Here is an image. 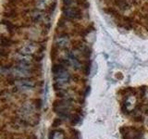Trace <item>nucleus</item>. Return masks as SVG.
Segmentation results:
<instances>
[{"mask_svg":"<svg viewBox=\"0 0 148 139\" xmlns=\"http://www.w3.org/2000/svg\"><path fill=\"white\" fill-rule=\"evenodd\" d=\"M3 25L6 26L7 29L9 31V32H14L16 29V26L13 24V23H11L10 21H6V20H3Z\"/></svg>","mask_w":148,"mask_h":139,"instance_id":"ddd939ff","label":"nucleus"},{"mask_svg":"<svg viewBox=\"0 0 148 139\" xmlns=\"http://www.w3.org/2000/svg\"><path fill=\"white\" fill-rule=\"evenodd\" d=\"M122 129L125 130V132L121 131L124 139H142L143 137V131L139 128L124 127Z\"/></svg>","mask_w":148,"mask_h":139,"instance_id":"7ed1b4c3","label":"nucleus"},{"mask_svg":"<svg viewBox=\"0 0 148 139\" xmlns=\"http://www.w3.org/2000/svg\"><path fill=\"white\" fill-rule=\"evenodd\" d=\"M11 80H12L11 85H13L15 91L21 93V94L34 91L36 86V83H34V81L31 80L30 78L18 79V80H13V79H11Z\"/></svg>","mask_w":148,"mask_h":139,"instance_id":"f03ea898","label":"nucleus"},{"mask_svg":"<svg viewBox=\"0 0 148 139\" xmlns=\"http://www.w3.org/2000/svg\"><path fill=\"white\" fill-rule=\"evenodd\" d=\"M14 43V41L12 39H10L9 37H6V36H2L1 37V47H9L11 46Z\"/></svg>","mask_w":148,"mask_h":139,"instance_id":"9b49d317","label":"nucleus"},{"mask_svg":"<svg viewBox=\"0 0 148 139\" xmlns=\"http://www.w3.org/2000/svg\"><path fill=\"white\" fill-rule=\"evenodd\" d=\"M6 14L8 18H15L17 16V13L15 12V10H8L6 12Z\"/></svg>","mask_w":148,"mask_h":139,"instance_id":"2eb2a0df","label":"nucleus"},{"mask_svg":"<svg viewBox=\"0 0 148 139\" xmlns=\"http://www.w3.org/2000/svg\"><path fill=\"white\" fill-rule=\"evenodd\" d=\"M67 61H68L69 65H71V66H72V68L76 69V70L81 67V64H80V62H79V60L72 55H69L68 56Z\"/></svg>","mask_w":148,"mask_h":139,"instance_id":"6e6552de","label":"nucleus"},{"mask_svg":"<svg viewBox=\"0 0 148 139\" xmlns=\"http://www.w3.org/2000/svg\"><path fill=\"white\" fill-rule=\"evenodd\" d=\"M37 50H38V46H37L34 42H27V43L23 44L21 46L18 52L32 56L37 52Z\"/></svg>","mask_w":148,"mask_h":139,"instance_id":"20e7f679","label":"nucleus"},{"mask_svg":"<svg viewBox=\"0 0 148 139\" xmlns=\"http://www.w3.org/2000/svg\"><path fill=\"white\" fill-rule=\"evenodd\" d=\"M63 3H64L65 6L69 7L71 5V3H72V0H63Z\"/></svg>","mask_w":148,"mask_h":139,"instance_id":"f3484780","label":"nucleus"},{"mask_svg":"<svg viewBox=\"0 0 148 139\" xmlns=\"http://www.w3.org/2000/svg\"><path fill=\"white\" fill-rule=\"evenodd\" d=\"M89 71H90V64L89 63H85L84 67H83V72H84L85 74H88L89 73Z\"/></svg>","mask_w":148,"mask_h":139,"instance_id":"dca6fc26","label":"nucleus"},{"mask_svg":"<svg viewBox=\"0 0 148 139\" xmlns=\"http://www.w3.org/2000/svg\"><path fill=\"white\" fill-rule=\"evenodd\" d=\"M49 139H65L64 132L62 130H54L50 133Z\"/></svg>","mask_w":148,"mask_h":139,"instance_id":"1a4fd4ad","label":"nucleus"},{"mask_svg":"<svg viewBox=\"0 0 148 139\" xmlns=\"http://www.w3.org/2000/svg\"><path fill=\"white\" fill-rule=\"evenodd\" d=\"M49 4V0H36L35 6L38 9H45Z\"/></svg>","mask_w":148,"mask_h":139,"instance_id":"f8f14e48","label":"nucleus"},{"mask_svg":"<svg viewBox=\"0 0 148 139\" xmlns=\"http://www.w3.org/2000/svg\"><path fill=\"white\" fill-rule=\"evenodd\" d=\"M14 59L17 64H25V65H32V56L23 54L18 52L14 56Z\"/></svg>","mask_w":148,"mask_h":139,"instance_id":"423d86ee","label":"nucleus"},{"mask_svg":"<svg viewBox=\"0 0 148 139\" xmlns=\"http://www.w3.org/2000/svg\"><path fill=\"white\" fill-rule=\"evenodd\" d=\"M115 5L121 10H126L130 8V4L128 0H114Z\"/></svg>","mask_w":148,"mask_h":139,"instance_id":"9d476101","label":"nucleus"},{"mask_svg":"<svg viewBox=\"0 0 148 139\" xmlns=\"http://www.w3.org/2000/svg\"><path fill=\"white\" fill-rule=\"evenodd\" d=\"M31 18H32V20L34 21H39L41 20V18H42V14L39 11L34 10V11H32L31 13Z\"/></svg>","mask_w":148,"mask_h":139,"instance_id":"4468645a","label":"nucleus"},{"mask_svg":"<svg viewBox=\"0 0 148 139\" xmlns=\"http://www.w3.org/2000/svg\"><path fill=\"white\" fill-rule=\"evenodd\" d=\"M52 72L54 74V80L56 82V85H58L59 86L67 85L71 79V74L65 70V65L60 62L53 65Z\"/></svg>","mask_w":148,"mask_h":139,"instance_id":"f257e3e1","label":"nucleus"},{"mask_svg":"<svg viewBox=\"0 0 148 139\" xmlns=\"http://www.w3.org/2000/svg\"><path fill=\"white\" fill-rule=\"evenodd\" d=\"M63 14L69 20H76V19H80L82 16L81 11L77 8H71V7L65 8L63 9Z\"/></svg>","mask_w":148,"mask_h":139,"instance_id":"39448f33","label":"nucleus"},{"mask_svg":"<svg viewBox=\"0 0 148 139\" xmlns=\"http://www.w3.org/2000/svg\"><path fill=\"white\" fill-rule=\"evenodd\" d=\"M69 44V38L67 34H61L59 35L57 39H56L55 45L58 48H65L67 47L68 45Z\"/></svg>","mask_w":148,"mask_h":139,"instance_id":"0eeeda50","label":"nucleus"}]
</instances>
